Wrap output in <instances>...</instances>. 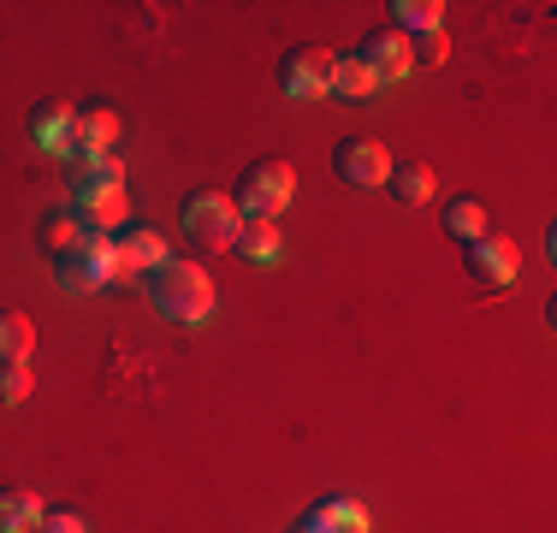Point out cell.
Listing matches in <instances>:
<instances>
[{
    "mask_svg": "<svg viewBox=\"0 0 557 533\" xmlns=\"http://www.w3.org/2000/svg\"><path fill=\"white\" fill-rule=\"evenodd\" d=\"M54 273H60V285L72 290V297H96V290H108L113 278H119V266H113V237H108V232H89L84 244L72 249V256L54 261Z\"/></svg>",
    "mask_w": 557,
    "mask_h": 533,
    "instance_id": "cell-5",
    "label": "cell"
},
{
    "mask_svg": "<svg viewBox=\"0 0 557 533\" xmlns=\"http://www.w3.org/2000/svg\"><path fill=\"white\" fill-rule=\"evenodd\" d=\"M36 533H89V528H84V516H77V510H48Z\"/></svg>",
    "mask_w": 557,
    "mask_h": 533,
    "instance_id": "cell-24",
    "label": "cell"
},
{
    "mask_svg": "<svg viewBox=\"0 0 557 533\" xmlns=\"http://www.w3.org/2000/svg\"><path fill=\"white\" fill-rule=\"evenodd\" d=\"M184 232L202 249H232L237 232H244V213H237V202L225 190H196L184 196Z\"/></svg>",
    "mask_w": 557,
    "mask_h": 533,
    "instance_id": "cell-4",
    "label": "cell"
},
{
    "mask_svg": "<svg viewBox=\"0 0 557 533\" xmlns=\"http://www.w3.org/2000/svg\"><path fill=\"white\" fill-rule=\"evenodd\" d=\"M445 232H450V237H462V244L486 237V208L474 202V196H457V202L445 208Z\"/></svg>",
    "mask_w": 557,
    "mask_h": 533,
    "instance_id": "cell-20",
    "label": "cell"
},
{
    "mask_svg": "<svg viewBox=\"0 0 557 533\" xmlns=\"http://www.w3.org/2000/svg\"><path fill=\"white\" fill-rule=\"evenodd\" d=\"M297 533H368V510L356 498H344V492H326V498L309 504Z\"/></svg>",
    "mask_w": 557,
    "mask_h": 533,
    "instance_id": "cell-12",
    "label": "cell"
},
{
    "mask_svg": "<svg viewBox=\"0 0 557 533\" xmlns=\"http://www.w3.org/2000/svg\"><path fill=\"white\" fill-rule=\"evenodd\" d=\"M333 72H338L333 48L302 42V48H290L285 60H278V89H285L290 101H321V96H333Z\"/></svg>",
    "mask_w": 557,
    "mask_h": 533,
    "instance_id": "cell-6",
    "label": "cell"
},
{
    "mask_svg": "<svg viewBox=\"0 0 557 533\" xmlns=\"http://www.w3.org/2000/svg\"><path fill=\"white\" fill-rule=\"evenodd\" d=\"M409 53H416V65H440V60H445V30H433V36H409Z\"/></svg>",
    "mask_w": 557,
    "mask_h": 533,
    "instance_id": "cell-23",
    "label": "cell"
},
{
    "mask_svg": "<svg viewBox=\"0 0 557 533\" xmlns=\"http://www.w3.org/2000/svg\"><path fill=\"white\" fill-rule=\"evenodd\" d=\"M462 266H469V273L481 278V285H510L516 266H522V249H516L510 237L486 232V237H474V244L462 249Z\"/></svg>",
    "mask_w": 557,
    "mask_h": 533,
    "instance_id": "cell-9",
    "label": "cell"
},
{
    "mask_svg": "<svg viewBox=\"0 0 557 533\" xmlns=\"http://www.w3.org/2000/svg\"><path fill=\"white\" fill-rule=\"evenodd\" d=\"M392 30L433 36V30H445V7H440V0H397V7H392Z\"/></svg>",
    "mask_w": 557,
    "mask_h": 533,
    "instance_id": "cell-18",
    "label": "cell"
},
{
    "mask_svg": "<svg viewBox=\"0 0 557 533\" xmlns=\"http://www.w3.org/2000/svg\"><path fill=\"white\" fill-rule=\"evenodd\" d=\"M356 60L374 72V84H404L409 72H416V53H409V36L392 30V24H380V30L362 36V48H356Z\"/></svg>",
    "mask_w": 557,
    "mask_h": 533,
    "instance_id": "cell-8",
    "label": "cell"
},
{
    "mask_svg": "<svg viewBox=\"0 0 557 533\" xmlns=\"http://www.w3.org/2000/svg\"><path fill=\"white\" fill-rule=\"evenodd\" d=\"M290 196H297V172H290V160L278 154H261L249 160V172L237 178V213L244 220H278V213L290 208Z\"/></svg>",
    "mask_w": 557,
    "mask_h": 533,
    "instance_id": "cell-3",
    "label": "cell"
},
{
    "mask_svg": "<svg viewBox=\"0 0 557 533\" xmlns=\"http://www.w3.org/2000/svg\"><path fill=\"white\" fill-rule=\"evenodd\" d=\"M237 256L256 261V266H273L285 256V237H278V220H244V232H237Z\"/></svg>",
    "mask_w": 557,
    "mask_h": 533,
    "instance_id": "cell-17",
    "label": "cell"
},
{
    "mask_svg": "<svg viewBox=\"0 0 557 533\" xmlns=\"http://www.w3.org/2000/svg\"><path fill=\"white\" fill-rule=\"evenodd\" d=\"M161 261H166V237L154 232V225H131L125 237H113V266H119V278H143V273H154Z\"/></svg>",
    "mask_w": 557,
    "mask_h": 533,
    "instance_id": "cell-11",
    "label": "cell"
},
{
    "mask_svg": "<svg viewBox=\"0 0 557 533\" xmlns=\"http://www.w3.org/2000/svg\"><path fill=\"white\" fill-rule=\"evenodd\" d=\"M119 142V113L108 101H89V107H72V160L84 154H108Z\"/></svg>",
    "mask_w": 557,
    "mask_h": 533,
    "instance_id": "cell-10",
    "label": "cell"
},
{
    "mask_svg": "<svg viewBox=\"0 0 557 533\" xmlns=\"http://www.w3.org/2000/svg\"><path fill=\"white\" fill-rule=\"evenodd\" d=\"M30 344H36L30 320L18 309H0V362H30Z\"/></svg>",
    "mask_w": 557,
    "mask_h": 533,
    "instance_id": "cell-19",
    "label": "cell"
},
{
    "mask_svg": "<svg viewBox=\"0 0 557 533\" xmlns=\"http://www.w3.org/2000/svg\"><path fill=\"white\" fill-rule=\"evenodd\" d=\"M30 362H0V404L7 409H18L24 397H30Z\"/></svg>",
    "mask_w": 557,
    "mask_h": 533,
    "instance_id": "cell-22",
    "label": "cell"
},
{
    "mask_svg": "<svg viewBox=\"0 0 557 533\" xmlns=\"http://www.w3.org/2000/svg\"><path fill=\"white\" fill-rule=\"evenodd\" d=\"M374 72H368L356 53H338V72H333V96H350V101H362V96H374Z\"/></svg>",
    "mask_w": 557,
    "mask_h": 533,
    "instance_id": "cell-21",
    "label": "cell"
},
{
    "mask_svg": "<svg viewBox=\"0 0 557 533\" xmlns=\"http://www.w3.org/2000/svg\"><path fill=\"white\" fill-rule=\"evenodd\" d=\"M149 297H154V309H161L166 320H178V326H202V320L214 314V278H208L196 261L166 256L149 273Z\"/></svg>",
    "mask_w": 557,
    "mask_h": 533,
    "instance_id": "cell-2",
    "label": "cell"
},
{
    "mask_svg": "<svg viewBox=\"0 0 557 533\" xmlns=\"http://www.w3.org/2000/svg\"><path fill=\"white\" fill-rule=\"evenodd\" d=\"M392 196L404 208H421V202H433V190H440V178H433V166L428 160H392Z\"/></svg>",
    "mask_w": 557,
    "mask_h": 533,
    "instance_id": "cell-16",
    "label": "cell"
},
{
    "mask_svg": "<svg viewBox=\"0 0 557 533\" xmlns=\"http://www.w3.org/2000/svg\"><path fill=\"white\" fill-rule=\"evenodd\" d=\"M65 190H72V208L89 220V232H108V225L125 220V160H119V154L72 160Z\"/></svg>",
    "mask_w": 557,
    "mask_h": 533,
    "instance_id": "cell-1",
    "label": "cell"
},
{
    "mask_svg": "<svg viewBox=\"0 0 557 533\" xmlns=\"http://www.w3.org/2000/svg\"><path fill=\"white\" fill-rule=\"evenodd\" d=\"M48 516V504L30 486H0V533H36Z\"/></svg>",
    "mask_w": 557,
    "mask_h": 533,
    "instance_id": "cell-15",
    "label": "cell"
},
{
    "mask_svg": "<svg viewBox=\"0 0 557 533\" xmlns=\"http://www.w3.org/2000/svg\"><path fill=\"white\" fill-rule=\"evenodd\" d=\"M36 232H42V249H48V256L60 261V256H72V249H77V244H84V237H89V220H84V213H77L72 202H65V208H48Z\"/></svg>",
    "mask_w": 557,
    "mask_h": 533,
    "instance_id": "cell-13",
    "label": "cell"
},
{
    "mask_svg": "<svg viewBox=\"0 0 557 533\" xmlns=\"http://www.w3.org/2000/svg\"><path fill=\"white\" fill-rule=\"evenodd\" d=\"M30 142L42 154H72V107H60V101H42L30 113Z\"/></svg>",
    "mask_w": 557,
    "mask_h": 533,
    "instance_id": "cell-14",
    "label": "cell"
},
{
    "mask_svg": "<svg viewBox=\"0 0 557 533\" xmlns=\"http://www.w3.org/2000/svg\"><path fill=\"white\" fill-rule=\"evenodd\" d=\"M333 166L344 184H362V190H380L392 178V149L380 137H344L333 149Z\"/></svg>",
    "mask_w": 557,
    "mask_h": 533,
    "instance_id": "cell-7",
    "label": "cell"
}]
</instances>
